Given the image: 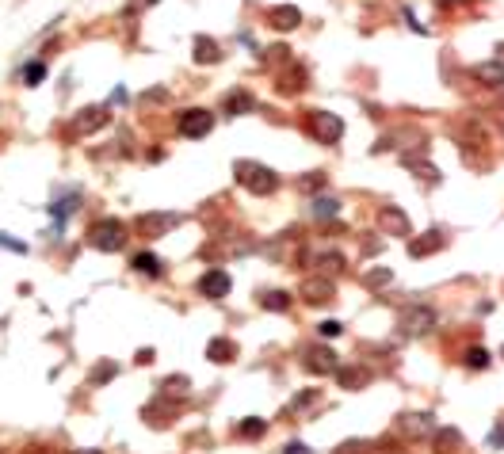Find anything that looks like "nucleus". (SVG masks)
<instances>
[{
	"instance_id": "6ab92c4d",
	"label": "nucleus",
	"mask_w": 504,
	"mask_h": 454,
	"mask_svg": "<svg viewBox=\"0 0 504 454\" xmlns=\"http://www.w3.org/2000/svg\"><path fill=\"white\" fill-rule=\"evenodd\" d=\"M332 374H336V382L344 386V389H363V386L371 382V370H367V367H336Z\"/></svg>"
},
{
	"instance_id": "49530a36",
	"label": "nucleus",
	"mask_w": 504,
	"mask_h": 454,
	"mask_svg": "<svg viewBox=\"0 0 504 454\" xmlns=\"http://www.w3.org/2000/svg\"><path fill=\"white\" fill-rule=\"evenodd\" d=\"M501 107H504V100H501Z\"/></svg>"
},
{
	"instance_id": "39448f33",
	"label": "nucleus",
	"mask_w": 504,
	"mask_h": 454,
	"mask_svg": "<svg viewBox=\"0 0 504 454\" xmlns=\"http://www.w3.org/2000/svg\"><path fill=\"white\" fill-rule=\"evenodd\" d=\"M176 130H180L188 142H199V137H207L210 130H214V111L207 107H188L176 115Z\"/></svg>"
},
{
	"instance_id": "e433bc0d",
	"label": "nucleus",
	"mask_w": 504,
	"mask_h": 454,
	"mask_svg": "<svg viewBox=\"0 0 504 454\" xmlns=\"http://www.w3.org/2000/svg\"><path fill=\"white\" fill-rule=\"evenodd\" d=\"M317 332H321V336H329V340H332V336H340V332H344V324L329 317V321H321V324H317Z\"/></svg>"
},
{
	"instance_id": "37998d69",
	"label": "nucleus",
	"mask_w": 504,
	"mask_h": 454,
	"mask_svg": "<svg viewBox=\"0 0 504 454\" xmlns=\"http://www.w3.org/2000/svg\"><path fill=\"white\" fill-rule=\"evenodd\" d=\"M283 454H310V447H306V443H287V447H283Z\"/></svg>"
},
{
	"instance_id": "c85d7f7f",
	"label": "nucleus",
	"mask_w": 504,
	"mask_h": 454,
	"mask_svg": "<svg viewBox=\"0 0 504 454\" xmlns=\"http://www.w3.org/2000/svg\"><path fill=\"white\" fill-rule=\"evenodd\" d=\"M462 363H466L470 370H485V367H489V351H485L482 344H474V347H466V355H462Z\"/></svg>"
},
{
	"instance_id": "dca6fc26",
	"label": "nucleus",
	"mask_w": 504,
	"mask_h": 454,
	"mask_svg": "<svg viewBox=\"0 0 504 454\" xmlns=\"http://www.w3.org/2000/svg\"><path fill=\"white\" fill-rule=\"evenodd\" d=\"M267 23H272L275 31H295L298 23H302V12H298L295 4H279V8L267 12Z\"/></svg>"
},
{
	"instance_id": "58836bf2",
	"label": "nucleus",
	"mask_w": 504,
	"mask_h": 454,
	"mask_svg": "<svg viewBox=\"0 0 504 454\" xmlns=\"http://www.w3.org/2000/svg\"><path fill=\"white\" fill-rule=\"evenodd\" d=\"M401 15H405V23H409V27H413V31H417V35H428V27H424V23H417V15H413V12H409V8H405V12H401Z\"/></svg>"
},
{
	"instance_id": "c756f323",
	"label": "nucleus",
	"mask_w": 504,
	"mask_h": 454,
	"mask_svg": "<svg viewBox=\"0 0 504 454\" xmlns=\"http://www.w3.org/2000/svg\"><path fill=\"white\" fill-rule=\"evenodd\" d=\"M241 435H245V439H260V435L267 432V424L260 416H249V420H241V427H237Z\"/></svg>"
},
{
	"instance_id": "79ce46f5",
	"label": "nucleus",
	"mask_w": 504,
	"mask_h": 454,
	"mask_svg": "<svg viewBox=\"0 0 504 454\" xmlns=\"http://www.w3.org/2000/svg\"><path fill=\"white\" fill-rule=\"evenodd\" d=\"M390 149H394V142H390V137H378V142L371 145V153H375V157H378V153H390Z\"/></svg>"
},
{
	"instance_id": "473e14b6",
	"label": "nucleus",
	"mask_w": 504,
	"mask_h": 454,
	"mask_svg": "<svg viewBox=\"0 0 504 454\" xmlns=\"http://www.w3.org/2000/svg\"><path fill=\"white\" fill-rule=\"evenodd\" d=\"M43 77H46V65L43 61H31L27 69H23V84H31V88L43 84Z\"/></svg>"
},
{
	"instance_id": "f8f14e48",
	"label": "nucleus",
	"mask_w": 504,
	"mask_h": 454,
	"mask_svg": "<svg viewBox=\"0 0 504 454\" xmlns=\"http://www.w3.org/2000/svg\"><path fill=\"white\" fill-rule=\"evenodd\" d=\"M230 290H233L230 271H218V267H214V271H207V275L199 279V294H202V298H214V302H218V298H225Z\"/></svg>"
},
{
	"instance_id": "4468645a",
	"label": "nucleus",
	"mask_w": 504,
	"mask_h": 454,
	"mask_svg": "<svg viewBox=\"0 0 504 454\" xmlns=\"http://www.w3.org/2000/svg\"><path fill=\"white\" fill-rule=\"evenodd\" d=\"M222 111L230 119H237V115H249V111H256V100H252V92H245V88H233V92H225V100H222Z\"/></svg>"
},
{
	"instance_id": "1a4fd4ad",
	"label": "nucleus",
	"mask_w": 504,
	"mask_h": 454,
	"mask_svg": "<svg viewBox=\"0 0 504 454\" xmlns=\"http://www.w3.org/2000/svg\"><path fill=\"white\" fill-rule=\"evenodd\" d=\"M378 229L390 233V237H409V233H413V222H409V214H405L401 206L386 202V206L378 210Z\"/></svg>"
},
{
	"instance_id": "2eb2a0df",
	"label": "nucleus",
	"mask_w": 504,
	"mask_h": 454,
	"mask_svg": "<svg viewBox=\"0 0 504 454\" xmlns=\"http://www.w3.org/2000/svg\"><path fill=\"white\" fill-rule=\"evenodd\" d=\"M401 160H405V168H409V172L417 176V180H424V183H428V188L443 180V172H440V168L432 165V160H424V157H413V153H405Z\"/></svg>"
},
{
	"instance_id": "ea45409f",
	"label": "nucleus",
	"mask_w": 504,
	"mask_h": 454,
	"mask_svg": "<svg viewBox=\"0 0 504 454\" xmlns=\"http://www.w3.org/2000/svg\"><path fill=\"white\" fill-rule=\"evenodd\" d=\"M0 248H12V252H27V245H20V241L4 237V233H0Z\"/></svg>"
},
{
	"instance_id": "a19ab883",
	"label": "nucleus",
	"mask_w": 504,
	"mask_h": 454,
	"mask_svg": "<svg viewBox=\"0 0 504 454\" xmlns=\"http://www.w3.org/2000/svg\"><path fill=\"white\" fill-rule=\"evenodd\" d=\"M267 61H290L287 46H272V54H267Z\"/></svg>"
},
{
	"instance_id": "bb28decb",
	"label": "nucleus",
	"mask_w": 504,
	"mask_h": 454,
	"mask_svg": "<svg viewBox=\"0 0 504 454\" xmlns=\"http://www.w3.org/2000/svg\"><path fill=\"white\" fill-rule=\"evenodd\" d=\"M188 378H184V374H172V378H165V382H161V389H157V393L161 397H188Z\"/></svg>"
},
{
	"instance_id": "f03ea898",
	"label": "nucleus",
	"mask_w": 504,
	"mask_h": 454,
	"mask_svg": "<svg viewBox=\"0 0 504 454\" xmlns=\"http://www.w3.org/2000/svg\"><path fill=\"white\" fill-rule=\"evenodd\" d=\"M126 222H119V218H100V222L88 229V245L96 248V252H123L126 248Z\"/></svg>"
},
{
	"instance_id": "f3484780",
	"label": "nucleus",
	"mask_w": 504,
	"mask_h": 454,
	"mask_svg": "<svg viewBox=\"0 0 504 454\" xmlns=\"http://www.w3.org/2000/svg\"><path fill=\"white\" fill-rule=\"evenodd\" d=\"M474 80L485 84V88H504V61H477Z\"/></svg>"
},
{
	"instance_id": "b1692460",
	"label": "nucleus",
	"mask_w": 504,
	"mask_h": 454,
	"mask_svg": "<svg viewBox=\"0 0 504 454\" xmlns=\"http://www.w3.org/2000/svg\"><path fill=\"white\" fill-rule=\"evenodd\" d=\"M459 447H462V435L454 427H440L436 432V454H454Z\"/></svg>"
},
{
	"instance_id": "9d476101",
	"label": "nucleus",
	"mask_w": 504,
	"mask_h": 454,
	"mask_svg": "<svg viewBox=\"0 0 504 454\" xmlns=\"http://www.w3.org/2000/svg\"><path fill=\"white\" fill-rule=\"evenodd\" d=\"M108 123H111V111H108V107H84V111H80V115L69 123V134H73V137H84V134H92V130H103Z\"/></svg>"
},
{
	"instance_id": "a211bd4d",
	"label": "nucleus",
	"mask_w": 504,
	"mask_h": 454,
	"mask_svg": "<svg viewBox=\"0 0 504 454\" xmlns=\"http://www.w3.org/2000/svg\"><path fill=\"white\" fill-rule=\"evenodd\" d=\"M256 302H260V310H267V313H287L290 305H295V298H290L287 290H264V294H256Z\"/></svg>"
},
{
	"instance_id": "aec40b11",
	"label": "nucleus",
	"mask_w": 504,
	"mask_h": 454,
	"mask_svg": "<svg viewBox=\"0 0 504 454\" xmlns=\"http://www.w3.org/2000/svg\"><path fill=\"white\" fill-rule=\"evenodd\" d=\"M195 61H199V65L222 61V46H218L210 35H195Z\"/></svg>"
},
{
	"instance_id": "412c9836",
	"label": "nucleus",
	"mask_w": 504,
	"mask_h": 454,
	"mask_svg": "<svg viewBox=\"0 0 504 454\" xmlns=\"http://www.w3.org/2000/svg\"><path fill=\"white\" fill-rule=\"evenodd\" d=\"M207 359L210 363H233V359H237V344L225 340V336L210 340V344H207Z\"/></svg>"
},
{
	"instance_id": "6e6552de",
	"label": "nucleus",
	"mask_w": 504,
	"mask_h": 454,
	"mask_svg": "<svg viewBox=\"0 0 504 454\" xmlns=\"http://www.w3.org/2000/svg\"><path fill=\"white\" fill-rule=\"evenodd\" d=\"M298 294H302V302H310V305H325V302L336 298V282H332L329 275H310V279L298 287Z\"/></svg>"
},
{
	"instance_id": "20e7f679",
	"label": "nucleus",
	"mask_w": 504,
	"mask_h": 454,
	"mask_svg": "<svg viewBox=\"0 0 504 454\" xmlns=\"http://www.w3.org/2000/svg\"><path fill=\"white\" fill-rule=\"evenodd\" d=\"M306 126H310V134L321 145H336L340 137H344V119H340L336 111H321V107H317V111H310V123H306Z\"/></svg>"
},
{
	"instance_id": "0eeeda50",
	"label": "nucleus",
	"mask_w": 504,
	"mask_h": 454,
	"mask_svg": "<svg viewBox=\"0 0 504 454\" xmlns=\"http://www.w3.org/2000/svg\"><path fill=\"white\" fill-rule=\"evenodd\" d=\"M443 245H447V233L440 229V225H432V229H424V233H413L409 256H413V259H428V256L440 252Z\"/></svg>"
},
{
	"instance_id": "c03bdc74",
	"label": "nucleus",
	"mask_w": 504,
	"mask_h": 454,
	"mask_svg": "<svg viewBox=\"0 0 504 454\" xmlns=\"http://www.w3.org/2000/svg\"><path fill=\"white\" fill-rule=\"evenodd\" d=\"M92 454H100V451H92Z\"/></svg>"
},
{
	"instance_id": "9b49d317",
	"label": "nucleus",
	"mask_w": 504,
	"mask_h": 454,
	"mask_svg": "<svg viewBox=\"0 0 504 454\" xmlns=\"http://www.w3.org/2000/svg\"><path fill=\"white\" fill-rule=\"evenodd\" d=\"M176 225H180V214H142L134 222V229L142 233V237H165Z\"/></svg>"
},
{
	"instance_id": "423d86ee",
	"label": "nucleus",
	"mask_w": 504,
	"mask_h": 454,
	"mask_svg": "<svg viewBox=\"0 0 504 454\" xmlns=\"http://www.w3.org/2000/svg\"><path fill=\"white\" fill-rule=\"evenodd\" d=\"M302 367L310 370V374H332V370L340 367V359L329 344H313V347L302 351Z\"/></svg>"
},
{
	"instance_id": "cd10ccee",
	"label": "nucleus",
	"mask_w": 504,
	"mask_h": 454,
	"mask_svg": "<svg viewBox=\"0 0 504 454\" xmlns=\"http://www.w3.org/2000/svg\"><path fill=\"white\" fill-rule=\"evenodd\" d=\"M317 267H321V271H329V275H340L348 267V256L344 252H321L317 256Z\"/></svg>"
},
{
	"instance_id": "7c9ffc66",
	"label": "nucleus",
	"mask_w": 504,
	"mask_h": 454,
	"mask_svg": "<svg viewBox=\"0 0 504 454\" xmlns=\"http://www.w3.org/2000/svg\"><path fill=\"white\" fill-rule=\"evenodd\" d=\"M77 206H80V195H77V191H73V195H69V199L54 202V206H50V214H54V218H58V222H61V218H69V214H73V210H77Z\"/></svg>"
},
{
	"instance_id": "a878e982",
	"label": "nucleus",
	"mask_w": 504,
	"mask_h": 454,
	"mask_svg": "<svg viewBox=\"0 0 504 454\" xmlns=\"http://www.w3.org/2000/svg\"><path fill=\"white\" fill-rule=\"evenodd\" d=\"M306 84H310V80H306V69H302V65H295V73L287 69V77L279 80V92H290V96H295V92H302Z\"/></svg>"
},
{
	"instance_id": "c9c22d12",
	"label": "nucleus",
	"mask_w": 504,
	"mask_h": 454,
	"mask_svg": "<svg viewBox=\"0 0 504 454\" xmlns=\"http://www.w3.org/2000/svg\"><path fill=\"white\" fill-rule=\"evenodd\" d=\"M336 454H371V447L363 439H348V443H340Z\"/></svg>"
},
{
	"instance_id": "4c0bfd02",
	"label": "nucleus",
	"mask_w": 504,
	"mask_h": 454,
	"mask_svg": "<svg viewBox=\"0 0 504 454\" xmlns=\"http://www.w3.org/2000/svg\"><path fill=\"white\" fill-rule=\"evenodd\" d=\"M489 447H493V451H501V447H504V424H497V427L489 432Z\"/></svg>"
},
{
	"instance_id": "5701e85b",
	"label": "nucleus",
	"mask_w": 504,
	"mask_h": 454,
	"mask_svg": "<svg viewBox=\"0 0 504 454\" xmlns=\"http://www.w3.org/2000/svg\"><path fill=\"white\" fill-rule=\"evenodd\" d=\"M310 210H313V218H317V222H332V218L340 214V202L332 199V195H321V191H317Z\"/></svg>"
},
{
	"instance_id": "2f4dec72",
	"label": "nucleus",
	"mask_w": 504,
	"mask_h": 454,
	"mask_svg": "<svg viewBox=\"0 0 504 454\" xmlns=\"http://www.w3.org/2000/svg\"><path fill=\"white\" fill-rule=\"evenodd\" d=\"M298 188H302V191H310V195L325 191V172H306L302 180H298Z\"/></svg>"
},
{
	"instance_id": "72a5a7b5",
	"label": "nucleus",
	"mask_w": 504,
	"mask_h": 454,
	"mask_svg": "<svg viewBox=\"0 0 504 454\" xmlns=\"http://www.w3.org/2000/svg\"><path fill=\"white\" fill-rule=\"evenodd\" d=\"M390 279H394L390 267H371V271H367V287H386Z\"/></svg>"
},
{
	"instance_id": "f704fd0d",
	"label": "nucleus",
	"mask_w": 504,
	"mask_h": 454,
	"mask_svg": "<svg viewBox=\"0 0 504 454\" xmlns=\"http://www.w3.org/2000/svg\"><path fill=\"white\" fill-rule=\"evenodd\" d=\"M119 374V367L115 363H103V367H96L92 370V386H103V382H111V378Z\"/></svg>"
},
{
	"instance_id": "7ed1b4c3",
	"label": "nucleus",
	"mask_w": 504,
	"mask_h": 454,
	"mask_svg": "<svg viewBox=\"0 0 504 454\" xmlns=\"http://www.w3.org/2000/svg\"><path fill=\"white\" fill-rule=\"evenodd\" d=\"M436 321H440V313L432 310V305H405L401 317H397V324H401L405 336H428V332L436 328Z\"/></svg>"
},
{
	"instance_id": "393cba45",
	"label": "nucleus",
	"mask_w": 504,
	"mask_h": 454,
	"mask_svg": "<svg viewBox=\"0 0 504 454\" xmlns=\"http://www.w3.org/2000/svg\"><path fill=\"white\" fill-rule=\"evenodd\" d=\"M134 271H142V275H153V279H161L165 275V264H161L153 252H138L134 256Z\"/></svg>"
},
{
	"instance_id": "4be33fe9",
	"label": "nucleus",
	"mask_w": 504,
	"mask_h": 454,
	"mask_svg": "<svg viewBox=\"0 0 504 454\" xmlns=\"http://www.w3.org/2000/svg\"><path fill=\"white\" fill-rule=\"evenodd\" d=\"M313 404H321V386H313V389H302L298 397H290V404H287V416H302L306 409H313Z\"/></svg>"
},
{
	"instance_id": "ddd939ff",
	"label": "nucleus",
	"mask_w": 504,
	"mask_h": 454,
	"mask_svg": "<svg viewBox=\"0 0 504 454\" xmlns=\"http://www.w3.org/2000/svg\"><path fill=\"white\" fill-rule=\"evenodd\" d=\"M397 427H401L405 435H413V439H424V435L436 432V420H432V412H405V416L397 420Z\"/></svg>"
},
{
	"instance_id": "a18cd8bd",
	"label": "nucleus",
	"mask_w": 504,
	"mask_h": 454,
	"mask_svg": "<svg viewBox=\"0 0 504 454\" xmlns=\"http://www.w3.org/2000/svg\"><path fill=\"white\" fill-rule=\"evenodd\" d=\"M501 355H504V347H501Z\"/></svg>"
},
{
	"instance_id": "f257e3e1",
	"label": "nucleus",
	"mask_w": 504,
	"mask_h": 454,
	"mask_svg": "<svg viewBox=\"0 0 504 454\" xmlns=\"http://www.w3.org/2000/svg\"><path fill=\"white\" fill-rule=\"evenodd\" d=\"M233 176H237V183L252 195H272L279 188V176H275L267 165H260V160H237V165H233Z\"/></svg>"
}]
</instances>
